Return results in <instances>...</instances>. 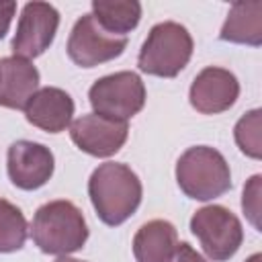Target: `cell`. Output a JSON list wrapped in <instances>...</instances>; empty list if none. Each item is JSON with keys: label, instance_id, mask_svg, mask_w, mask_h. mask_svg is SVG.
Returning a JSON list of instances; mask_svg holds the SVG:
<instances>
[{"label": "cell", "instance_id": "15", "mask_svg": "<svg viewBox=\"0 0 262 262\" xmlns=\"http://www.w3.org/2000/svg\"><path fill=\"white\" fill-rule=\"evenodd\" d=\"M219 37L229 43L258 47L262 43V2H235L221 27Z\"/></svg>", "mask_w": 262, "mask_h": 262}, {"label": "cell", "instance_id": "18", "mask_svg": "<svg viewBox=\"0 0 262 262\" xmlns=\"http://www.w3.org/2000/svg\"><path fill=\"white\" fill-rule=\"evenodd\" d=\"M260 108H254L250 113H246L233 129L235 135V143L237 147L254 160H260L262 156V141H260Z\"/></svg>", "mask_w": 262, "mask_h": 262}, {"label": "cell", "instance_id": "21", "mask_svg": "<svg viewBox=\"0 0 262 262\" xmlns=\"http://www.w3.org/2000/svg\"><path fill=\"white\" fill-rule=\"evenodd\" d=\"M14 12H16V2H12V0H2L0 2V39L8 33Z\"/></svg>", "mask_w": 262, "mask_h": 262}, {"label": "cell", "instance_id": "4", "mask_svg": "<svg viewBox=\"0 0 262 262\" xmlns=\"http://www.w3.org/2000/svg\"><path fill=\"white\" fill-rule=\"evenodd\" d=\"M192 37L180 23L164 20L151 27L141 45L137 66L143 74L158 78L178 76L192 57Z\"/></svg>", "mask_w": 262, "mask_h": 262}, {"label": "cell", "instance_id": "11", "mask_svg": "<svg viewBox=\"0 0 262 262\" xmlns=\"http://www.w3.org/2000/svg\"><path fill=\"white\" fill-rule=\"evenodd\" d=\"M239 96V82L237 78L225 70L209 66L196 74L190 84V104L203 115H217L235 104Z\"/></svg>", "mask_w": 262, "mask_h": 262}, {"label": "cell", "instance_id": "17", "mask_svg": "<svg viewBox=\"0 0 262 262\" xmlns=\"http://www.w3.org/2000/svg\"><path fill=\"white\" fill-rule=\"evenodd\" d=\"M27 239V219L23 211L0 199V252H16L25 246Z\"/></svg>", "mask_w": 262, "mask_h": 262}, {"label": "cell", "instance_id": "10", "mask_svg": "<svg viewBox=\"0 0 262 262\" xmlns=\"http://www.w3.org/2000/svg\"><path fill=\"white\" fill-rule=\"evenodd\" d=\"M53 154L43 143L35 141H14L8 147V176L16 188L35 190L41 188L53 174Z\"/></svg>", "mask_w": 262, "mask_h": 262}, {"label": "cell", "instance_id": "2", "mask_svg": "<svg viewBox=\"0 0 262 262\" xmlns=\"http://www.w3.org/2000/svg\"><path fill=\"white\" fill-rule=\"evenodd\" d=\"M31 235L45 254L68 256L80 250L88 239V225L82 211L72 201H49L33 217Z\"/></svg>", "mask_w": 262, "mask_h": 262}, {"label": "cell", "instance_id": "14", "mask_svg": "<svg viewBox=\"0 0 262 262\" xmlns=\"http://www.w3.org/2000/svg\"><path fill=\"white\" fill-rule=\"evenodd\" d=\"M176 246V227L166 219H151L137 229L133 237V256L137 262H170Z\"/></svg>", "mask_w": 262, "mask_h": 262}, {"label": "cell", "instance_id": "9", "mask_svg": "<svg viewBox=\"0 0 262 262\" xmlns=\"http://www.w3.org/2000/svg\"><path fill=\"white\" fill-rule=\"evenodd\" d=\"M129 127L125 121H115L100 117L96 113L82 115L70 125V137L78 149L94 156L108 158L117 154L127 141Z\"/></svg>", "mask_w": 262, "mask_h": 262}, {"label": "cell", "instance_id": "16", "mask_svg": "<svg viewBox=\"0 0 262 262\" xmlns=\"http://www.w3.org/2000/svg\"><path fill=\"white\" fill-rule=\"evenodd\" d=\"M92 16L106 33L125 37L137 27L141 18V4L135 0H94Z\"/></svg>", "mask_w": 262, "mask_h": 262}, {"label": "cell", "instance_id": "8", "mask_svg": "<svg viewBox=\"0 0 262 262\" xmlns=\"http://www.w3.org/2000/svg\"><path fill=\"white\" fill-rule=\"evenodd\" d=\"M59 27V12L47 2H29L23 6L12 53L23 59L39 57L51 43Z\"/></svg>", "mask_w": 262, "mask_h": 262}, {"label": "cell", "instance_id": "3", "mask_svg": "<svg viewBox=\"0 0 262 262\" xmlns=\"http://www.w3.org/2000/svg\"><path fill=\"white\" fill-rule=\"evenodd\" d=\"M176 182L194 201H211L231 188V172L225 158L209 147H188L176 162Z\"/></svg>", "mask_w": 262, "mask_h": 262}, {"label": "cell", "instance_id": "20", "mask_svg": "<svg viewBox=\"0 0 262 262\" xmlns=\"http://www.w3.org/2000/svg\"><path fill=\"white\" fill-rule=\"evenodd\" d=\"M170 262H207V260H205V258H203L190 244L180 242V244L176 246V250H174Z\"/></svg>", "mask_w": 262, "mask_h": 262}, {"label": "cell", "instance_id": "5", "mask_svg": "<svg viewBox=\"0 0 262 262\" xmlns=\"http://www.w3.org/2000/svg\"><path fill=\"white\" fill-rule=\"evenodd\" d=\"M96 115L125 121L137 115L145 104V86L135 72H115L98 78L88 90Z\"/></svg>", "mask_w": 262, "mask_h": 262}, {"label": "cell", "instance_id": "7", "mask_svg": "<svg viewBox=\"0 0 262 262\" xmlns=\"http://www.w3.org/2000/svg\"><path fill=\"white\" fill-rule=\"evenodd\" d=\"M127 47V37L106 33L92 14H84L76 20L70 39L68 55L80 68H94L119 57Z\"/></svg>", "mask_w": 262, "mask_h": 262}, {"label": "cell", "instance_id": "23", "mask_svg": "<svg viewBox=\"0 0 262 262\" xmlns=\"http://www.w3.org/2000/svg\"><path fill=\"white\" fill-rule=\"evenodd\" d=\"M246 262H262V254H252Z\"/></svg>", "mask_w": 262, "mask_h": 262}, {"label": "cell", "instance_id": "1", "mask_svg": "<svg viewBox=\"0 0 262 262\" xmlns=\"http://www.w3.org/2000/svg\"><path fill=\"white\" fill-rule=\"evenodd\" d=\"M141 180L125 164L104 162L88 180V194L92 207L102 223L121 225L125 223L141 203Z\"/></svg>", "mask_w": 262, "mask_h": 262}, {"label": "cell", "instance_id": "12", "mask_svg": "<svg viewBox=\"0 0 262 262\" xmlns=\"http://www.w3.org/2000/svg\"><path fill=\"white\" fill-rule=\"evenodd\" d=\"M25 117L33 127L47 133H59L72 125L74 100L72 96L55 86L39 88L25 106Z\"/></svg>", "mask_w": 262, "mask_h": 262}, {"label": "cell", "instance_id": "19", "mask_svg": "<svg viewBox=\"0 0 262 262\" xmlns=\"http://www.w3.org/2000/svg\"><path fill=\"white\" fill-rule=\"evenodd\" d=\"M260 180H262L260 174L252 176L244 186V194H242V209L256 229H260Z\"/></svg>", "mask_w": 262, "mask_h": 262}, {"label": "cell", "instance_id": "6", "mask_svg": "<svg viewBox=\"0 0 262 262\" xmlns=\"http://www.w3.org/2000/svg\"><path fill=\"white\" fill-rule=\"evenodd\" d=\"M190 231L213 262L229 260L244 242L239 219L223 205H207L199 209L190 219Z\"/></svg>", "mask_w": 262, "mask_h": 262}, {"label": "cell", "instance_id": "13", "mask_svg": "<svg viewBox=\"0 0 262 262\" xmlns=\"http://www.w3.org/2000/svg\"><path fill=\"white\" fill-rule=\"evenodd\" d=\"M39 88L37 68L23 57L0 59V106L23 108Z\"/></svg>", "mask_w": 262, "mask_h": 262}, {"label": "cell", "instance_id": "22", "mask_svg": "<svg viewBox=\"0 0 262 262\" xmlns=\"http://www.w3.org/2000/svg\"><path fill=\"white\" fill-rule=\"evenodd\" d=\"M55 262H84V260H76V258H70V256H61V258H57Z\"/></svg>", "mask_w": 262, "mask_h": 262}]
</instances>
